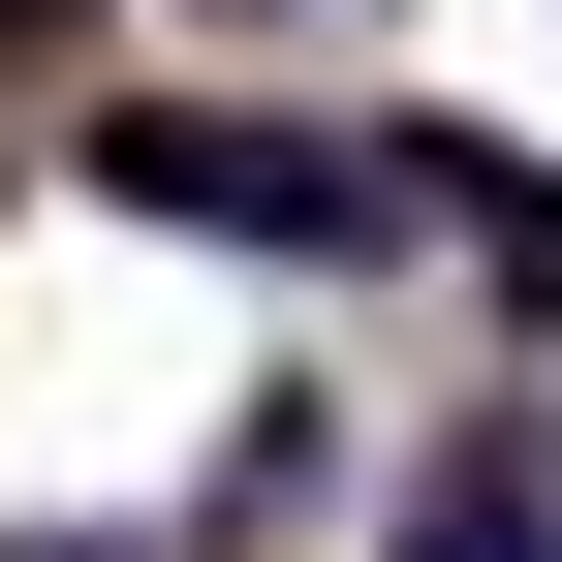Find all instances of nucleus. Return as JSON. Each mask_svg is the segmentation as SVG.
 Instances as JSON below:
<instances>
[{
    "mask_svg": "<svg viewBox=\"0 0 562 562\" xmlns=\"http://www.w3.org/2000/svg\"><path fill=\"white\" fill-rule=\"evenodd\" d=\"M406 220H469V250H501V313H562V188L501 157V125H406Z\"/></svg>",
    "mask_w": 562,
    "mask_h": 562,
    "instance_id": "2",
    "label": "nucleus"
},
{
    "mask_svg": "<svg viewBox=\"0 0 562 562\" xmlns=\"http://www.w3.org/2000/svg\"><path fill=\"white\" fill-rule=\"evenodd\" d=\"M32 562H125V531H32Z\"/></svg>",
    "mask_w": 562,
    "mask_h": 562,
    "instance_id": "4",
    "label": "nucleus"
},
{
    "mask_svg": "<svg viewBox=\"0 0 562 562\" xmlns=\"http://www.w3.org/2000/svg\"><path fill=\"white\" fill-rule=\"evenodd\" d=\"M406 562H562V469H531V438H469L438 501H406Z\"/></svg>",
    "mask_w": 562,
    "mask_h": 562,
    "instance_id": "3",
    "label": "nucleus"
},
{
    "mask_svg": "<svg viewBox=\"0 0 562 562\" xmlns=\"http://www.w3.org/2000/svg\"><path fill=\"white\" fill-rule=\"evenodd\" d=\"M94 188H125V220H188V250H281V281L406 250V125L344 157V125H250V94H125V125H94Z\"/></svg>",
    "mask_w": 562,
    "mask_h": 562,
    "instance_id": "1",
    "label": "nucleus"
}]
</instances>
